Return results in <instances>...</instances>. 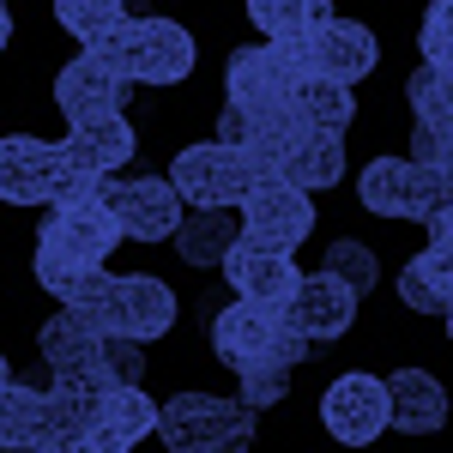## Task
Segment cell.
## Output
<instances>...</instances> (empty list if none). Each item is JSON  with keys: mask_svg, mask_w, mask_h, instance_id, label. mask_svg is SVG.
<instances>
[{"mask_svg": "<svg viewBox=\"0 0 453 453\" xmlns=\"http://www.w3.org/2000/svg\"><path fill=\"white\" fill-rule=\"evenodd\" d=\"M91 49H97L121 79L151 85V91L181 85V79H194V67H200V36L188 31L181 19H121V25L104 31Z\"/></svg>", "mask_w": 453, "mask_h": 453, "instance_id": "obj_1", "label": "cell"}, {"mask_svg": "<svg viewBox=\"0 0 453 453\" xmlns=\"http://www.w3.org/2000/svg\"><path fill=\"white\" fill-rule=\"evenodd\" d=\"M157 435H164V448H175V453L242 448L248 435H254V411H248L242 399L188 387V393H175V399L157 405Z\"/></svg>", "mask_w": 453, "mask_h": 453, "instance_id": "obj_2", "label": "cell"}, {"mask_svg": "<svg viewBox=\"0 0 453 453\" xmlns=\"http://www.w3.org/2000/svg\"><path fill=\"white\" fill-rule=\"evenodd\" d=\"M357 200L369 218H387V224H423L429 211L453 200V188L435 170H423L411 157H369L363 175H357Z\"/></svg>", "mask_w": 453, "mask_h": 453, "instance_id": "obj_3", "label": "cell"}, {"mask_svg": "<svg viewBox=\"0 0 453 453\" xmlns=\"http://www.w3.org/2000/svg\"><path fill=\"white\" fill-rule=\"evenodd\" d=\"M309 73H314V55L296 36L260 42V49H230L224 55V97L230 104H279Z\"/></svg>", "mask_w": 453, "mask_h": 453, "instance_id": "obj_4", "label": "cell"}, {"mask_svg": "<svg viewBox=\"0 0 453 453\" xmlns=\"http://www.w3.org/2000/svg\"><path fill=\"white\" fill-rule=\"evenodd\" d=\"M170 181L188 206H242L248 188H254V170H248L242 145L194 140L170 157Z\"/></svg>", "mask_w": 453, "mask_h": 453, "instance_id": "obj_5", "label": "cell"}, {"mask_svg": "<svg viewBox=\"0 0 453 453\" xmlns=\"http://www.w3.org/2000/svg\"><path fill=\"white\" fill-rule=\"evenodd\" d=\"M242 236L248 242H266V248H296L314 236V194L309 188H296V181H284V175H266V181H254L248 188L242 206Z\"/></svg>", "mask_w": 453, "mask_h": 453, "instance_id": "obj_6", "label": "cell"}, {"mask_svg": "<svg viewBox=\"0 0 453 453\" xmlns=\"http://www.w3.org/2000/svg\"><path fill=\"white\" fill-rule=\"evenodd\" d=\"M320 429L345 448H369L387 435V381L369 369H345L320 393Z\"/></svg>", "mask_w": 453, "mask_h": 453, "instance_id": "obj_7", "label": "cell"}, {"mask_svg": "<svg viewBox=\"0 0 453 453\" xmlns=\"http://www.w3.org/2000/svg\"><path fill=\"white\" fill-rule=\"evenodd\" d=\"M109 211H115V224H121V236L127 242H170L175 224H181V211L188 200L175 194L170 175H134V181H109Z\"/></svg>", "mask_w": 453, "mask_h": 453, "instance_id": "obj_8", "label": "cell"}, {"mask_svg": "<svg viewBox=\"0 0 453 453\" xmlns=\"http://www.w3.org/2000/svg\"><path fill=\"white\" fill-rule=\"evenodd\" d=\"M218 273L230 279V290H236L242 303L273 309V314L290 303V290H296V279H303L296 260H290V248H266V242H248V236H236V248L224 254Z\"/></svg>", "mask_w": 453, "mask_h": 453, "instance_id": "obj_9", "label": "cell"}, {"mask_svg": "<svg viewBox=\"0 0 453 453\" xmlns=\"http://www.w3.org/2000/svg\"><path fill=\"white\" fill-rule=\"evenodd\" d=\"M127 91H134V79H121V73L109 67L97 49H79L73 61H61L55 85H49V97H55V109H61L67 121L109 115V109H127Z\"/></svg>", "mask_w": 453, "mask_h": 453, "instance_id": "obj_10", "label": "cell"}, {"mask_svg": "<svg viewBox=\"0 0 453 453\" xmlns=\"http://www.w3.org/2000/svg\"><path fill=\"white\" fill-rule=\"evenodd\" d=\"M357 309H363V296L320 266V273H303L296 279V290H290V303L279 314L296 333H309V339H345L350 326H357Z\"/></svg>", "mask_w": 453, "mask_h": 453, "instance_id": "obj_11", "label": "cell"}, {"mask_svg": "<svg viewBox=\"0 0 453 453\" xmlns=\"http://www.w3.org/2000/svg\"><path fill=\"white\" fill-rule=\"evenodd\" d=\"M175 290L164 279H151V273H134V279H115L109 290V314H104V333H127V339H145V345H157L164 333L175 326Z\"/></svg>", "mask_w": 453, "mask_h": 453, "instance_id": "obj_12", "label": "cell"}, {"mask_svg": "<svg viewBox=\"0 0 453 453\" xmlns=\"http://www.w3.org/2000/svg\"><path fill=\"white\" fill-rule=\"evenodd\" d=\"M55 175H61V145L36 134H0V200L6 206H49Z\"/></svg>", "mask_w": 453, "mask_h": 453, "instance_id": "obj_13", "label": "cell"}, {"mask_svg": "<svg viewBox=\"0 0 453 453\" xmlns=\"http://www.w3.org/2000/svg\"><path fill=\"white\" fill-rule=\"evenodd\" d=\"M140 151V134L121 109L109 115H85V121H67V140H61V164L73 170H91V175H115L121 164H134Z\"/></svg>", "mask_w": 453, "mask_h": 453, "instance_id": "obj_14", "label": "cell"}, {"mask_svg": "<svg viewBox=\"0 0 453 453\" xmlns=\"http://www.w3.org/2000/svg\"><path fill=\"white\" fill-rule=\"evenodd\" d=\"M157 429V399L145 393V381H115L104 387V399H97V411H91V435H85V448L91 453H121L145 441Z\"/></svg>", "mask_w": 453, "mask_h": 453, "instance_id": "obj_15", "label": "cell"}, {"mask_svg": "<svg viewBox=\"0 0 453 453\" xmlns=\"http://www.w3.org/2000/svg\"><path fill=\"white\" fill-rule=\"evenodd\" d=\"M309 55H314V73L339 79V85H363L369 73L381 67V36L369 31L363 19H326L320 31L309 36Z\"/></svg>", "mask_w": 453, "mask_h": 453, "instance_id": "obj_16", "label": "cell"}, {"mask_svg": "<svg viewBox=\"0 0 453 453\" xmlns=\"http://www.w3.org/2000/svg\"><path fill=\"white\" fill-rule=\"evenodd\" d=\"M42 230L67 248L73 260H85V266H104L109 254L127 242V236H121V224H115V211H109V200H73V206H49Z\"/></svg>", "mask_w": 453, "mask_h": 453, "instance_id": "obj_17", "label": "cell"}, {"mask_svg": "<svg viewBox=\"0 0 453 453\" xmlns=\"http://www.w3.org/2000/svg\"><path fill=\"white\" fill-rule=\"evenodd\" d=\"M236 236H242L236 206H188L170 242H175V260L188 273H211V266H224V254L236 248Z\"/></svg>", "mask_w": 453, "mask_h": 453, "instance_id": "obj_18", "label": "cell"}, {"mask_svg": "<svg viewBox=\"0 0 453 453\" xmlns=\"http://www.w3.org/2000/svg\"><path fill=\"white\" fill-rule=\"evenodd\" d=\"M448 423V387L435 381L429 369L405 363L387 375V429H405V435H429Z\"/></svg>", "mask_w": 453, "mask_h": 453, "instance_id": "obj_19", "label": "cell"}, {"mask_svg": "<svg viewBox=\"0 0 453 453\" xmlns=\"http://www.w3.org/2000/svg\"><path fill=\"white\" fill-rule=\"evenodd\" d=\"M273 333H279V314L273 309H254V303H230V309H218V320H211V357L224 363V369H254L260 357H266V345H273Z\"/></svg>", "mask_w": 453, "mask_h": 453, "instance_id": "obj_20", "label": "cell"}, {"mask_svg": "<svg viewBox=\"0 0 453 453\" xmlns=\"http://www.w3.org/2000/svg\"><path fill=\"white\" fill-rule=\"evenodd\" d=\"M284 181H296V188H309V194H320V188H339L345 181V134H326V127H303L296 140H290V151H284Z\"/></svg>", "mask_w": 453, "mask_h": 453, "instance_id": "obj_21", "label": "cell"}, {"mask_svg": "<svg viewBox=\"0 0 453 453\" xmlns=\"http://www.w3.org/2000/svg\"><path fill=\"white\" fill-rule=\"evenodd\" d=\"M290 109L303 115V127H326V134H350L357 127V85H339L326 73H309L296 91H290Z\"/></svg>", "mask_w": 453, "mask_h": 453, "instance_id": "obj_22", "label": "cell"}, {"mask_svg": "<svg viewBox=\"0 0 453 453\" xmlns=\"http://www.w3.org/2000/svg\"><path fill=\"white\" fill-rule=\"evenodd\" d=\"M49 435V387L6 381L0 387V448H42Z\"/></svg>", "mask_w": 453, "mask_h": 453, "instance_id": "obj_23", "label": "cell"}, {"mask_svg": "<svg viewBox=\"0 0 453 453\" xmlns=\"http://www.w3.org/2000/svg\"><path fill=\"white\" fill-rule=\"evenodd\" d=\"M242 12H248V25L266 36V42H279V36L309 42L326 19H339L333 0H242Z\"/></svg>", "mask_w": 453, "mask_h": 453, "instance_id": "obj_24", "label": "cell"}, {"mask_svg": "<svg viewBox=\"0 0 453 453\" xmlns=\"http://www.w3.org/2000/svg\"><path fill=\"white\" fill-rule=\"evenodd\" d=\"M97 345H104V333L73 309H55L36 326V357H42V369H67L79 357H97Z\"/></svg>", "mask_w": 453, "mask_h": 453, "instance_id": "obj_25", "label": "cell"}, {"mask_svg": "<svg viewBox=\"0 0 453 453\" xmlns=\"http://www.w3.org/2000/svg\"><path fill=\"white\" fill-rule=\"evenodd\" d=\"M127 19V0H55V25L79 42V49H91L104 31H115Z\"/></svg>", "mask_w": 453, "mask_h": 453, "instance_id": "obj_26", "label": "cell"}, {"mask_svg": "<svg viewBox=\"0 0 453 453\" xmlns=\"http://www.w3.org/2000/svg\"><path fill=\"white\" fill-rule=\"evenodd\" d=\"M326 273L345 279L357 296H369V290L381 284V254L369 242H357V236H333V242H326Z\"/></svg>", "mask_w": 453, "mask_h": 453, "instance_id": "obj_27", "label": "cell"}, {"mask_svg": "<svg viewBox=\"0 0 453 453\" xmlns=\"http://www.w3.org/2000/svg\"><path fill=\"white\" fill-rule=\"evenodd\" d=\"M405 104L418 121H453V79L435 61H423L411 79H405Z\"/></svg>", "mask_w": 453, "mask_h": 453, "instance_id": "obj_28", "label": "cell"}, {"mask_svg": "<svg viewBox=\"0 0 453 453\" xmlns=\"http://www.w3.org/2000/svg\"><path fill=\"white\" fill-rule=\"evenodd\" d=\"M79 273H85V260H73V254H67L61 242H55L49 230H36V248H31V279L42 284L49 296H61V290H67V284L79 279Z\"/></svg>", "mask_w": 453, "mask_h": 453, "instance_id": "obj_29", "label": "cell"}, {"mask_svg": "<svg viewBox=\"0 0 453 453\" xmlns=\"http://www.w3.org/2000/svg\"><path fill=\"white\" fill-rule=\"evenodd\" d=\"M411 164L435 170L453 188V121H418L411 127Z\"/></svg>", "mask_w": 453, "mask_h": 453, "instance_id": "obj_30", "label": "cell"}, {"mask_svg": "<svg viewBox=\"0 0 453 453\" xmlns=\"http://www.w3.org/2000/svg\"><path fill=\"white\" fill-rule=\"evenodd\" d=\"M236 381H242V405L254 411V418H260V411H273L284 393H290V375L273 369V363H254V369H242Z\"/></svg>", "mask_w": 453, "mask_h": 453, "instance_id": "obj_31", "label": "cell"}, {"mask_svg": "<svg viewBox=\"0 0 453 453\" xmlns=\"http://www.w3.org/2000/svg\"><path fill=\"white\" fill-rule=\"evenodd\" d=\"M393 290H399V303H405L411 314H441V309H448V296H441V290L429 284V273H423L418 260H405V266H399Z\"/></svg>", "mask_w": 453, "mask_h": 453, "instance_id": "obj_32", "label": "cell"}, {"mask_svg": "<svg viewBox=\"0 0 453 453\" xmlns=\"http://www.w3.org/2000/svg\"><path fill=\"white\" fill-rule=\"evenodd\" d=\"M104 363L115 381H145V339L127 333H104Z\"/></svg>", "mask_w": 453, "mask_h": 453, "instance_id": "obj_33", "label": "cell"}, {"mask_svg": "<svg viewBox=\"0 0 453 453\" xmlns=\"http://www.w3.org/2000/svg\"><path fill=\"white\" fill-rule=\"evenodd\" d=\"M448 42H453V0H429V6H423V25H418L423 61H435Z\"/></svg>", "mask_w": 453, "mask_h": 453, "instance_id": "obj_34", "label": "cell"}, {"mask_svg": "<svg viewBox=\"0 0 453 453\" xmlns=\"http://www.w3.org/2000/svg\"><path fill=\"white\" fill-rule=\"evenodd\" d=\"M254 127H260V104H230V97H224V109H218V134H211V140L248 145V140H254Z\"/></svg>", "mask_w": 453, "mask_h": 453, "instance_id": "obj_35", "label": "cell"}, {"mask_svg": "<svg viewBox=\"0 0 453 453\" xmlns=\"http://www.w3.org/2000/svg\"><path fill=\"white\" fill-rule=\"evenodd\" d=\"M418 266L429 273V284H435V290L453 303V248H435V242H429V248L418 254Z\"/></svg>", "mask_w": 453, "mask_h": 453, "instance_id": "obj_36", "label": "cell"}, {"mask_svg": "<svg viewBox=\"0 0 453 453\" xmlns=\"http://www.w3.org/2000/svg\"><path fill=\"white\" fill-rule=\"evenodd\" d=\"M423 230H429V242H435V248H453V200H441V206L429 211Z\"/></svg>", "mask_w": 453, "mask_h": 453, "instance_id": "obj_37", "label": "cell"}, {"mask_svg": "<svg viewBox=\"0 0 453 453\" xmlns=\"http://www.w3.org/2000/svg\"><path fill=\"white\" fill-rule=\"evenodd\" d=\"M6 42H12V12H6V0H0V55H6Z\"/></svg>", "mask_w": 453, "mask_h": 453, "instance_id": "obj_38", "label": "cell"}, {"mask_svg": "<svg viewBox=\"0 0 453 453\" xmlns=\"http://www.w3.org/2000/svg\"><path fill=\"white\" fill-rule=\"evenodd\" d=\"M12 381V357H6V350H0V387Z\"/></svg>", "mask_w": 453, "mask_h": 453, "instance_id": "obj_39", "label": "cell"}, {"mask_svg": "<svg viewBox=\"0 0 453 453\" xmlns=\"http://www.w3.org/2000/svg\"><path fill=\"white\" fill-rule=\"evenodd\" d=\"M441 326H448V339H453V303H448V309H441Z\"/></svg>", "mask_w": 453, "mask_h": 453, "instance_id": "obj_40", "label": "cell"}]
</instances>
